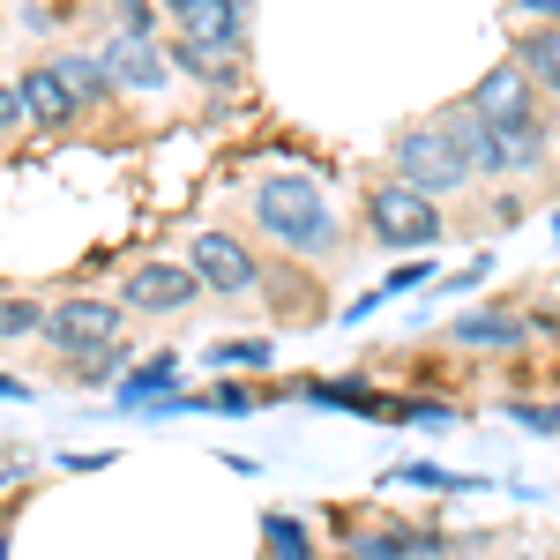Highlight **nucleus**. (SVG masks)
I'll return each instance as SVG.
<instances>
[{"label": "nucleus", "mask_w": 560, "mask_h": 560, "mask_svg": "<svg viewBox=\"0 0 560 560\" xmlns=\"http://www.w3.org/2000/svg\"><path fill=\"white\" fill-rule=\"evenodd\" d=\"M553 240H560V217H553Z\"/></svg>", "instance_id": "nucleus-31"}, {"label": "nucleus", "mask_w": 560, "mask_h": 560, "mask_svg": "<svg viewBox=\"0 0 560 560\" xmlns=\"http://www.w3.org/2000/svg\"><path fill=\"white\" fill-rule=\"evenodd\" d=\"M195 292H202L195 269H179V261H142V269H128V284H120V306H128V314H179Z\"/></svg>", "instance_id": "nucleus-6"}, {"label": "nucleus", "mask_w": 560, "mask_h": 560, "mask_svg": "<svg viewBox=\"0 0 560 560\" xmlns=\"http://www.w3.org/2000/svg\"><path fill=\"white\" fill-rule=\"evenodd\" d=\"M419 553H441V538H427V530H366V538H351V560H419Z\"/></svg>", "instance_id": "nucleus-15"}, {"label": "nucleus", "mask_w": 560, "mask_h": 560, "mask_svg": "<svg viewBox=\"0 0 560 560\" xmlns=\"http://www.w3.org/2000/svg\"><path fill=\"white\" fill-rule=\"evenodd\" d=\"M0 396L15 404V396H31V382H15V374H0Z\"/></svg>", "instance_id": "nucleus-28"}, {"label": "nucleus", "mask_w": 560, "mask_h": 560, "mask_svg": "<svg viewBox=\"0 0 560 560\" xmlns=\"http://www.w3.org/2000/svg\"><path fill=\"white\" fill-rule=\"evenodd\" d=\"M0 486H8V471H0Z\"/></svg>", "instance_id": "nucleus-32"}, {"label": "nucleus", "mask_w": 560, "mask_h": 560, "mask_svg": "<svg viewBox=\"0 0 560 560\" xmlns=\"http://www.w3.org/2000/svg\"><path fill=\"white\" fill-rule=\"evenodd\" d=\"M486 269H493V255H478V261H464V269H456V277H448V292H471L478 277H486Z\"/></svg>", "instance_id": "nucleus-27"}, {"label": "nucleus", "mask_w": 560, "mask_h": 560, "mask_svg": "<svg viewBox=\"0 0 560 560\" xmlns=\"http://www.w3.org/2000/svg\"><path fill=\"white\" fill-rule=\"evenodd\" d=\"M120 23H128V38H150L158 31V8L150 0H120Z\"/></svg>", "instance_id": "nucleus-24"}, {"label": "nucleus", "mask_w": 560, "mask_h": 560, "mask_svg": "<svg viewBox=\"0 0 560 560\" xmlns=\"http://www.w3.org/2000/svg\"><path fill=\"white\" fill-rule=\"evenodd\" d=\"M15 337H45V306L38 300H0V345Z\"/></svg>", "instance_id": "nucleus-18"}, {"label": "nucleus", "mask_w": 560, "mask_h": 560, "mask_svg": "<svg viewBox=\"0 0 560 560\" xmlns=\"http://www.w3.org/2000/svg\"><path fill=\"white\" fill-rule=\"evenodd\" d=\"M396 419H411V427H456V411H448V404H433V396H411Z\"/></svg>", "instance_id": "nucleus-23"}, {"label": "nucleus", "mask_w": 560, "mask_h": 560, "mask_svg": "<svg viewBox=\"0 0 560 560\" xmlns=\"http://www.w3.org/2000/svg\"><path fill=\"white\" fill-rule=\"evenodd\" d=\"M0 560H8V538H0Z\"/></svg>", "instance_id": "nucleus-30"}, {"label": "nucleus", "mask_w": 560, "mask_h": 560, "mask_svg": "<svg viewBox=\"0 0 560 560\" xmlns=\"http://www.w3.org/2000/svg\"><path fill=\"white\" fill-rule=\"evenodd\" d=\"M261 560H314V530L300 516H261Z\"/></svg>", "instance_id": "nucleus-16"}, {"label": "nucleus", "mask_w": 560, "mask_h": 560, "mask_svg": "<svg viewBox=\"0 0 560 560\" xmlns=\"http://www.w3.org/2000/svg\"><path fill=\"white\" fill-rule=\"evenodd\" d=\"M471 113L486 128H538V105H530V83H523V68H493L486 83L471 90Z\"/></svg>", "instance_id": "nucleus-7"}, {"label": "nucleus", "mask_w": 560, "mask_h": 560, "mask_svg": "<svg viewBox=\"0 0 560 560\" xmlns=\"http://www.w3.org/2000/svg\"><path fill=\"white\" fill-rule=\"evenodd\" d=\"M165 8L179 15L187 45H210V52H232V45H240V23H247L240 0H165Z\"/></svg>", "instance_id": "nucleus-8"}, {"label": "nucleus", "mask_w": 560, "mask_h": 560, "mask_svg": "<svg viewBox=\"0 0 560 560\" xmlns=\"http://www.w3.org/2000/svg\"><path fill=\"white\" fill-rule=\"evenodd\" d=\"M173 382H179V359H173V351H158L150 366H135V374H128V388H120V411H158V404L173 396Z\"/></svg>", "instance_id": "nucleus-13"}, {"label": "nucleus", "mask_w": 560, "mask_h": 560, "mask_svg": "<svg viewBox=\"0 0 560 560\" xmlns=\"http://www.w3.org/2000/svg\"><path fill=\"white\" fill-rule=\"evenodd\" d=\"M523 337H530V322L509 314V306H478L464 322H448V345H464V351H516Z\"/></svg>", "instance_id": "nucleus-10"}, {"label": "nucleus", "mask_w": 560, "mask_h": 560, "mask_svg": "<svg viewBox=\"0 0 560 560\" xmlns=\"http://www.w3.org/2000/svg\"><path fill=\"white\" fill-rule=\"evenodd\" d=\"M113 337H120V306H105V300H60L45 314V345L60 359H83V351L113 345Z\"/></svg>", "instance_id": "nucleus-5"}, {"label": "nucleus", "mask_w": 560, "mask_h": 560, "mask_svg": "<svg viewBox=\"0 0 560 560\" xmlns=\"http://www.w3.org/2000/svg\"><path fill=\"white\" fill-rule=\"evenodd\" d=\"M523 8H530V15H553V23H560V0H523Z\"/></svg>", "instance_id": "nucleus-29"}, {"label": "nucleus", "mask_w": 560, "mask_h": 560, "mask_svg": "<svg viewBox=\"0 0 560 560\" xmlns=\"http://www.w3.org/2000/svg\"><path fill=\"white\" fill-rule=\"evenodd\" d=\"M120 359H128V345L113 337V345L83 351V359H68V366H75V382H113V374H120Z\"/></svg>", "instance_id": "nucleus-20"}, {"label": "nucleus", "mask_w": 560, "mask_h": 560, "mask_svg": "<svg viewBox=\"0 0 560 560\" xmlns=\"http://www.w3.org/2000/svg\"><path fill=\"white\" fill-rule=\"evenodd\" d=\"M247 210H255V224L269 240H284L292 255H337V247H345V224L322 202V179H306V173H261Z\"/></svg>", "instance_id": "nucleus-1"}, {"label": "nucleus", "mask_w": 560, "mask_h": 560, "mask_svg": "<svg viewBox=\"0 0 560 560\" xmlns=\"http://www.w3.org/2000/svg\"><path fill=\"white\" fill-rule=\"evenodd\" d=\"M202 404H210V411H232V419H240V411H255V388H210Z\"/></svg>", "instance_id": "nucleus-25"}, {"label": "nucleus", "mask_w": 560, "mask_h": 560, "mask_svg": "<svg viewBox=\"0 0 560 560\" xmlns=\"http://www.w3.org/2000/svg\"><path fill=\"white\" fill-rule=\"evenodd\" d=\"M23 120H31V113H23V97H15V83H0V135H15Z\"/></svg>", "instance_id": "nucleus-26"}, {"label": "nucleus", "mask_w": 560, "mask_h": 560, "mask_svg": "<svg viewBox=\"0 0 560 560\" xmlns=\"http://www.w3.org/2000/svg\"><path fill=\"white\" fill-rule=\"evenodd\" d=\"M516 68H523V83H530V90H553V97H560V23H553V31H523Z\"/></svg>", "instance_id": "nucleus-14"}, {"label": "nucleus", "mask_w": 560, "mask_h": 560, "mask_svg": "<svg viewBox=\"0 0 560 560\" xmlns=\"http://www.w3.org/2000/svg\"><path fill=\"white\" fill-rule=\"evenodd\" d=\"M388 165H396V179L404 187H419V195H456L464 179H471V150L456 142V128L448 120H419V128H404L396 142H388Z\"/></svg>", "instance_id": "nucleus-2"}, {"label": "nucleus", "mask_w": 560, "mask_h": 560, "mask_svg": "<svg viewBox=\"0 0 560 560\" xmlns=\"http://www.w3.org/2000/svg\"><path fill=\"white\" fill-rule=\"evenodd\" d=\"M52 75H60V83L75 90V105H97V97H105V60H97V52H60V60H52Z\"/></svg>", "instance_id": "nucleus-17"}, {"label": "nucleus", "mask_w": 560, "mask_h": 560, "mask_svg": "<svg viewBox=\"0 0 560 560\" xmlns=\"http://www.w3.org/2000/svg\"><path fill=\"white\" fill-rule=\"evenodd\" d=\"M366 232L382 247H433L441 240V202L419 195V187H404V179H388V187L366 195Z\"/></svg>", "instance_id": "nucleus-3"}, {"label": "nucleus", "mask_w": 560, "mask_h": 560, "mask_svg": "<svg viewBox=\"0 0 560 560\" xmlns=\"http://www.w3.org/2000/svg\"><path fill=\"white\" fill-rule=\"evenodd\" d=\"M15 97H23V113H31L38 128H68V120H75V90L60 83L52 68H23Z\"/></svg>", "instance_id": "nucleus-11"}, {"label": "nucleus", "mask_w": 560, "mask_h": 560, "mask_svg": "<svg viewBox=\"0 0 560 560\" xmlns=\"http://www.w3.org/2000/svg\"><path fill=\"white\" fill-rule=\"evenodd\" d=\"M306 404H337V411H359V419H396L404 404H388L382 388H366V382H300Z\"/></svg>", "instance_id": "nucleus-12"}, {"label": "nucleus", "mask_w": 560, "mask_h": 560, "mask_svg": "<svg viewBox=\"0 0 560 560\" xmlns=\"http://www.w3.org/2000/svg\"><path fill=\"white\" fill-rule=\"evenodd\" d=\"M516 427H530V433H560V404H501Z\"/></svg>", "instance_id": "nucleus-22"}, {"label": "nucleus", "mask_w": 560, "mask_h": 560, "mask_svg": "<svg viewBox=\"0 0 560 560\" xmlns=\"http://www.w3.org/2000/svg\"><path fill=\"white\" fill-rule=\"evenodd\" d=\"M187 269H195L210 292H224V300H240V292L261 284V261L247 255L232 232H195V240H187Z\"/></svg>", "instance_id": "nucleus-4"}, {"label": "nucleus", "mask_w": 560, "mask_h": 560, "mask_svg": "<svg viewBox=\"0 0 560 560\" xmlns=\"http://www.w3.org/2000/svg\"><path fill=\"white\" fill-rule=\"evenodd\" d=\"M97 60H105V83L113 90H165V52L150 38H128V31H120Z\"/></svg>", "instance_id": "nucleus-9"}, {"label": "nucleus", "mask_w": 560, "mask_h": 560, "mask_svg": "<svg viewBox=\"0 0 560 560\" xmlns=\"http://www.w3.org/2000/svg\"><path fill=\"white\" fill-rule=\"evenodd\" d=\"M210 366H269V337H232V345H210Z\"/></svg>", "instance_id": "nucleus-21"}, {"label": "nucleus", "mask_w": 560, "mask_h": 560, "mask_svg": "<svg viewBox=\"0 0 560 560\" xmlns=\"http://www.w3.org/2000/svg\"><path fill=\"white\" fill-rule=\"evenodd\" d=\"M396 486H433V493H471L478 478H464V471H441V464H404V471H396Z\"/></svg>", "instance_id": "nucleus-19"}]
</instances>
